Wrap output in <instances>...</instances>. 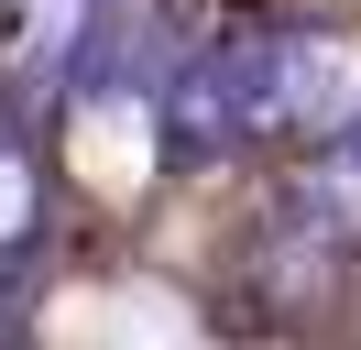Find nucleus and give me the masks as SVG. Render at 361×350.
<instances>
[{"instance_id":"obj_1","label":"nucleus","mask_w":361,"mask_h":350,"mask_svg":"<svg viewBox=\"0 0 361 350\" xmlns=\"http://www.w3.org/2000/svg\"><path fill=\"white\" fill-rule=\"evenodd\" d=\"M361 121V33L350 22H241L164 77V143L219 153H307Z\"/></svg>"},{"instance_id":"obj_2","label":"nucleus","mask_w":361,"mask_h":350,"mask_svg":"<svg viewBox=\"0 0 361 350\" xmlns=\"http://www.w3.org/2000/svg\"><path fill=\"white\" fill-rule=\"evenodd\" d=\"M274 241H285L307 274H339V262L361 252V121L295 153L285 197H274Z\"/></svg>"},{"instance_id":"obj_3","label":"nucleus","mask_w":361,"mask_h":350,"mask_svg":"<svg viewBox=\"0 0 361 350\" xmlns=\"http://www.w3.org/2000/svg\"><path fill=\"white\" fill-rule=\"evenodd\" d=\"M121 0H11V77H23V99H66L77 77H88L99 33H110Z\"/></svg>"},{"instance_id":"obj_4","label":"nucleus","mask_w":361,"mask_h":350,"mask_svg":"<svg viewBox=\"0 0 361 350\" xmlns=\"http://www.w3.org/2000/svg\"><path fill=\"white\" fill-rule=\"evenodd\" d=\"M33 252H44V164L0 121V318H11V284L33 274Z\"/></svg>"}]
</instances>
